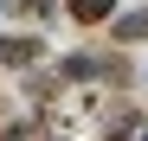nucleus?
<instances>
[{
	"label": "nucleus",
	"mask_w": 148,
	"mask_h": 141,
	"mask_svg": "<svg viewBox=\"0 0 148 141\" xmlns=\"http://www.w3.org/2000/svg\"><path fill=\"white\" fill-rule=\"evenodd\" d=\"M116 39H148V7H142V13H129V19H122V26H116Z\"/></svg>",
	"instance_id": "obj_3"
},
{
	"label": "nucleus",
	"mask_w": 148,
	"mask_h": 141,
	"mask_svg": "<svg viewBox=\"0 0 148 141\" xmlns=\"http://www.w3.org/2000/svg\"><path fill=\"white\" fill-rule=\"evenodd\" d=\"M39 58V39H0V64H32Z\"/></svg>",
	"instance_id": "obj_1"
},
{
	"label": "nucleus",
	"mask_w": 148,
	"mask_h": 141,
	"mask_svg": "<svg viewBox=\"0 0 148 141\" xmlns=\"http://www.w3.org/2000/svg\"><path fill=\"white\" fill-rule=\"evenodd\" d=\"M0 141H32V135H26V128H7V135H0Z\"/></svg>",
	"instance_id": "obj_5"
},
{
	"label": "nucleus",
	"mask_w": 148,
	"mask_h": 141,
	"mask_svg": "<svg viewBox=\"0 0 148 141\" xmlns=\"http://www.w3.org/2000/svg\"><path fill=\"white\" fill-rule=\"evenodd\" d=\"M129 141H148V128H142V135H129Z\"/></svg>",
	"instance_id": "obj_6"
},
{
	"label": "nucleus",
	"mask_w": 148,
	"mask_h": 141,
	"mask_svg": "<svg viewBox=\"0 0 148 141\" xmlns=\"http://www.w3.org/2000/svg\"><path fill=\"white\" fill-rule=\"evenodd\" d=\"M103 70H110V64H97V58H71L64 77H103Z\"/></svg>",
	"instance_id": "obj_4"
},
{
	"label": "nucleus",
	"mask_w": 148,
	"mask_h": 141,
	"mask_svg": "<svg viewBox=\"0 0 148 141\" xmlns=\"http://www.w3.org/2000/svg\"><path fill=\"white\" fill-rule=\"evenodd\" d=\"M71 13H77L84 26H97V19H110V13H116V0H71Z\"/></svg>",
	"instance_id": "obj_2"
}]
</instances>
